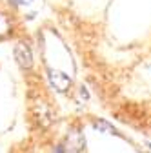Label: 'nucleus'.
Instances as JSON below:
<instances>
[{"instance_id": "f257e3e1", "label": "nucleus", "mask_w": 151, "mask_h": 153, "mask_svg": "<svg viewBox=\"0 0 151 153\" xmlns=\"http://www.w3.org/2000/svg\"><path fill=\"white\" fill-rule=\"evenodd\" d=\"M49 82L56 91H60V93L69 91L71 86H73V80L64 71H58V69H49Z\"/></svg>"}, {"instance_id": "f03ea898", "label": "nucleus", "mask_w": 151, "mask_h": 153, "mask_svg": "<svg viewBox=\"0 0 151 153\" xmlns=\"http://www.w3.org/2000/svg\"><path fill=\"white\" fill-rule=\"evenodd\" d=\"M15 60H16V64L20 66L22 69H29L31 68V64H33V55H31V49H29V46L27 44H24V42H18L16 46H15Z\"/></svg>"}, {"instance_id": "7ed1b4c3", "label": "nucleus", "mask_w": 151, "mask_h": 153, "mask_svg": "<svg viewBox=\"0 0 151 153\" xmlns=\"http://www.w3.org/2000/svg\"><path fill=\"white\" fill-rule=\"evenodd\" d=\"M11 31V20L6 13H0V36H4Z\"/></svg>"}, {"instance_id": "20e7f679", "label": "nucleus", "mask_w": 151, "mask_h": 153, "mask_svg": "<svg viewBox=\"0 0 151 153\" xmlns=\"http://www.w3.org/2000/svg\"><path fill=\"white\" fill-rule=\"evenodd\" d=\"M97 129H102V131H107V133H111V135H117V129L115 128H111L107 122H104V120H98V122H95L93 124Z\"/></svg>"}, {"instance_id": "39448f33", "label": "nucleus", "mask_w": 151, "mask_h": 153, "mask_svg": "<svg viewBox=\"0 0 151 153\" xmlns=\"http://www.w3.org/2000/svg\"><path fill=\"white\" fill-rule=\"evenodd\" d=\"M56 153H64V146H58V148H56Z\"/></svg>"}]
</instances>
